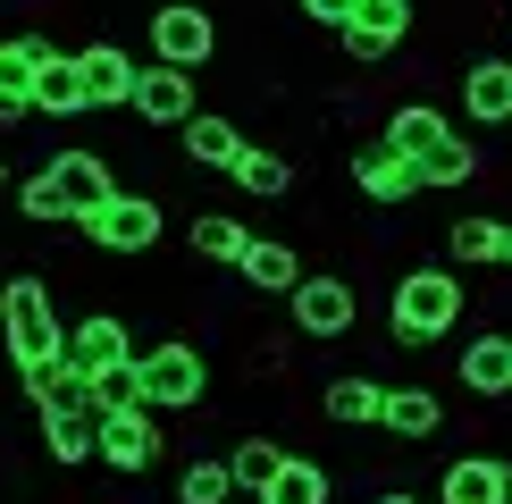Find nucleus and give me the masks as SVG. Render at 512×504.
Instances as JSON below:
<instances>
[{
    "instance_id": "nucleus-1",
    "label": "nucleus",
    "mask_w": 512,
    "mask_h": 504,
    "mask_svg": "<svg viewBox=\"0 0 512 504\" xmlns=\"http://www.w3.org/2000/svg\"><path fill=\"white\" fill-rule=\"evenodd\" d=\"M462 311H471V294H462V269L454 261H420V269H403V278L387 286V336L403 353L454 345Z\"/></svg>"
},
{
    "instance_id": "nucleus-2",
    "label": "nucleus",
    "mask_w": 512,
    "mask_h": 504,
    "mask_svg": "<svg viewBox=\"0 0 512 504\" xmlns=\"http://www.w3.org/2000/svg\"><path fill=\"white\" fill-rule=\"evenodd\" d=\"M59 345H68V320H59V303H51V278H34V269L0 278V353H9V370L17 378L51 370Z\"/></svg>"
},
{
    "instance_id": "nucleus-3",
    "label": "nucleus",
    "mask_w": 512,
    "mask_h": 504,
    "mask_svg": "<svg viewBox=\"0 0 512 504\" xmlns=\"http://www.w3.org/2000/svg\"><path fill=\"white\" fill-rule=\"evenodd\" d=\"M135 378H143V412L160 420H185L210 404V353L194 336H160L152 353H135Z\"/></svg>"
},
{
    "instance_id": "nucleus-4",
    "label": "nucleus",
    "mask_w": 512,
    "mask_h": 504,
    "mask_svg": "<svg viewBox=\"0 0 512 504\" xmlns=\"http://www.w3.org/2000/svg\"><path fill=\"white\" fill-rule=\"evenodd\" d=\"M160 227H168V210H160V194H135V185H118L110 202H93L76 219V236L101 252V261H143V252L160 244Z\"/></svg>"
},
{
    "instance_id": "nucleus-5",
    "label": "nucleus",
    "mask_w": 512,
    "mask_h": 504,
    "mask_svg": "<svg viewBox=\"0 0 512 504\" xmlns=\"http://www.w3.org/2000/svg\"><path fill=\"white\" fill-rule=\"evenodd\" d=\"M93 462H101V471H118V479H152L160 462H168V429H160V412H143V404L93 412Z\"/></svg>"
},
{
    "instance_id": "nucleus-6",
    "label": "nucleus",
    "mask_w": 512,
    "mask_h": 504,
    "mask_svg": "<svg viewBox=\"0 0 512 504\" xmlns=\"http://www.w3.org/2000/svg\"><path fill=\"white\" fill-rule=\"evenodd\" d=\"M286 320H294L303 345H336V336H353V320H361V286L336 278V269H303L294 294H286Z\"/></svg>"
},
{
    "instance_id": "nucleus-7",
    "label": "nucleus",
    "mask_w": 512,
    "mask_h": 504,
    "mask_svg": "<svg viewBox=\"0 0 512 504\" xmlns=\"http://www.w3.org/2000/svg\"><path fill=\"white\" fill-rule=\"evenodd\" d=\"M143 42H152V59H160V68L202 76L210 59H219V17H210L202 0H160V9L143 17Z\"/></svg>"
},
{
    "instance_id": "nucleus-8",
    "label": "nucleus",
    "mask_w": 512,
    "mask_h": 504,
    "mask_svg": "<svg viewBox=\"0 0 512 504\" xmlns=\"http://www.w3.org/2000/svg\"><path fill=\"white\" fill-rule=\"evenodd\" d=\"M194 110H202V93H194V76H185V68H160V59H143V68H135V93H126V118H135V126H152V135L168 126V135H177Z\"/></svg>"
},
{
    "instance_id": "nucleus-9",
    "label": "nucleus",
    "mask_w": 512,
    "mask_h": 504,
    "mask_svg": "<svg viewBox=\"0 0 512 504\" xmlns=\"http://www.w3.org/2000/svg\"><path fill=\"white\" fill-rule=\"evenodd\" d=\"M59 42L51 34H0V135H17V126H34V68L51 59Z\"/></svg>"
},
{
    "instance_id": "nucleus-10",
    "label": "nucleus",
    "mask_w": 512,
    "mask_h": 504,
    "mask_svg": "<svg viewBox=\"0 0 512 504\" xmlns=\"http://www.w3.org/2000/svg\"><path fill=\"white\" fill-rule=\"evenodd\" d=\"M59 362H68L84 387H93L101 370L135 362V336H126V320H118V311H84V320H68V345H59Z\"/></svg>"
},
{
    "instance_id": "nucleus-11",
    "label": "nucleus",
    "mask_w": 512,
    "mask_h": 504,
    "mask_svg": "<svg viewBox=\"0 0 512 504\" xmlns=\"http://www.w3.org/2000/svg\"><path fill=\"white\" fill-rule=\"evenodd\" d=\"M76 68H84V110H93V118H126V93H135L143 59L126 51V42L101 34V42H84V51H76Z\"/></svg>"
},
{
    "instance_id": "nucleus-12",
    "label": "nucleus",
    "mask_w": 512,
    "mask_h": 504,
    "mask_svg": "<svg viewBox=\"0 0 512 504\" xmlns=\"http://www.w3.org/2000/svg\"><path fill=\"white\" fill-rule=\"evenodd\" d=\"M429 504H512V454H496V446L454 454L437 471V496Z\"/></svg>"
},
{
    "instance_id": "nucleus-13",
    "label": "nucleus",
    "mask_w": 512,
    "mask_h": 504,
    "mask_svg": "<svg viewBox=\"0 0 512 504\" xmlns=\"http://www.w3.org/2000/svg\"><path fill=\"white\" fill-rule=\"evenodd\" d=\"M454 93H462V118H471V126H487V135L512 126V59L504 51H479L471 68L454 76Z\"/></svg>"
},
{
    "instance_id": "nucleus-14",
    "label": "nucleus",
    "mask_w": 512,
    "mask_h": 504,
    "mask_svg": "<svg viewBox=\"0 0 512 504\" xmlns=\"http://www.w3.org/2000/svg\"><path fill=\"white\" fill-rule=\"evenodd\" d=\"M454 387H471L479 404H512V328H487L454 353Z\"/></svg>"
},
{
    "instance_id": "nucleus-15",
    "label": "nucleus",
    "mask_w": 512,
    "mask_h": 504,
    "mask_svg": "<svg viewBox=\"0 0 512 504\" xmlns=\"http://www.w3.org/2000/svg\"><path fill=\"white\" fill-rule=\"evenodd\" d=\"M353 194L370 210H403V202H420V177H412V160L387 152V143H361L353 152Z\"/></svg>"
},
{
    "instance_id": "nucleus-16",
    "label": "nucleus",
    "mask_w": 512,
    "mask_h": 504,
    "mask_svg": "<svg viewBox=\"0 0 512 504\" xmlns=\"http://www.w3.org/2000/svg\"><path fill=\"white\" fill-rule=\"evenodd\" d=\"M378 404H387V378H370V370H336L319 387V420L328 429H378Z\"/></svg>"
},
{
    "instance_id": "nucleus-17",
    "label": "nucleus",
    "mask_w": 512,
    "mask_h": 504,
    "mask_svg": "<svg viewBox=\"0 0 512 504\" xmlns=\"http://www.w3.org/2000/svg\"><path fill=\"white\" fill-rule=\"evenodd\" d=\"M378 429H387L395 446H429V437L445 429V395H437V387H387Z\"/></svg>"
},
{
    "instance_id": "nucleus-18",
    "label": "nucleus",
    "mask_w": 512,
    "mask_h": 504,
    "mask_svg": "<svg viewBox=\"0 0 512 504\" xmlns=\"http://www.w3.org/2000/svg\"><path fill=\"white\" fill-rule=\"evenodd\" d=\"M437 135H454V118H445V110H437L429 93H412V101H395V110H387V126H378V143H387L395 160H420V152H429Z\"/></svg>"
},
{
    "instance_id": "nucleus-19",
    "label": "nucleus",
    "mask_w": 512,
    "mask_h": 504,
    "mask_svg": "<svg viewBox=\"0 0 512 504\" xmlns=\"http://www.w3.org/2000/svg\"><path fill=\"white\" fill-rule=\"evenodd\" d=\"M42 168H51V177L68 185L76 219H84V210H93V202H110V194H118V168H110V152H84V143H68V152H51Z\"/></svg>"
},
{
    "instance_id": "nucleus-20",
    "label": "nucleus",
    "mask_w": 512,
    "mask_h": 504,
    "mask_svg": "<svg viewBox=\"0 0 512 504\" xmlns=\"http://www.w3.org/2000/svg\"><path fill=\"white\" fill-rule=\"evenodd\" d=\"M177 143H185V160H194V168H219V177H227L236 152H244V126L227 118V110H194V118L177 126Z\"/></svg>"
},
{
    "instance_id": "nucleus-21",
    "label": "nucleus",
    "mask_w": 512,
    "mask_h": 504,
    "mask_svg": "<svg viewBox=\"0 0 512 504\" xmlns=\"http://www.w3.org/2000/svg\"><path fill=\"white\" fill-rule=\"evenodd\" d=\"M236 278H244L252 294H294V278H303V252H294L286 236H252V244L236 252Z\"/></svg>"
},
{
    "instance_id": "nucleus-22",
    "label": "nucleus",
    "mask_w": 512,
    "mask_h": 504,
    "mask_svg": "<svg viewBox=\"0 0 512 504\" xmlns=\"http://www.w3.org/2000/svg\"><path fill=\"white\" fill-rule=\"evenodd\" d=\"M412 177H420V194H454V185H471V177H479V143L454 126V135H437L429 152L412 160Z\"/></svg>"
},
{
    "instance_id": "nucleus-23",
    "label": "nucleus",
    "mask_w": 512,
    "mask_h": 504,
    "mask_svg": "<svg viewBox=\"0 0 512 504\" xmlns=\"http://www.w3.org/2000/svg\"><path fill=\"white\" fill-rule=\"evenodd\" d=\"M34 118H93L84 110V68H76V51H51L34 68Z\"/></svg>"
},
{
    "instance_id": "nucleus-24",
    "label": "nucleus",
    "mask_w": 512,
    "mask_h": 504,
    "mask_svg": "<svg viewBox=\"0 0 512 504\" xmlns=\"http://www.w3.org/2000/svg\"><path fill=\"white\" fill-rule=\"evenodd\" d=\"M252 244V227L236 210H194V227H185V252H194L202 269H236V252Z\"/></svg>"
},
{
    "instance_id": "nucleus-25",
    "label": "nucleus",
    "mask_w": 512,
    "mask_h": 504,
    "mask_svg": "<svg viewBox=\"0 0 512 504\" xmlns=\"http://www.w3.org/2000/svg\"><path fill=\"white\" fill-rule=\"evenodd\" d=\"M42 454H51L59 471H84V462H93V404H51L42 412Z\"/></svg>"
},
{
    "instance_id": "nucleus-26",
    "label": "nucleus",
    "mask_w": 512,
    "mask_h": 504,
    "mask_svg": "<svg viewBox=\"0 0 512 504\" xmlns=\"http://www.w3.org/2000/svg\"><path fill=\"white\" fill-rule=\"evenodd\" d=\"M227 177H236V185H244L252 202H286L294 185H303V168H294L286 152H269V143H244V152H236V168H227Z\"/></svg>"
},
{
    "instance_id": "nucleus-27",
    "label": "nucleus",
    "mask_w": 512,
    "mask_h": 504,
    "mask_svg": "<svg viewBox=\"0 0 512 504\" xmlns=\"http://www.w3.org/2000/svg\"><path fill=\"white\" fill-rule=\"evenodd\" d=\"M504 227H512V219L462 210V219L445 227V252H454V269H504Z\"/></svg>"
},
{
    "instance_id": "nucleus-28",
    "label": "nucleus",
    "mask_w": 512,
    "mask_h": 504,
    "mask_svg": "<svg viewBox=\"0 0 512 504\" xmlns=\"http://www.w3.org/2000/svg\"><path fill=\"white\" fill-rule=\"evenodd\" d=\"M328 496H336L328 462H319V454H294V446H286V462H277V479H269V488L252 496V504H328Z\"/></svg>"
},
{
    "instance_id": "nucleus-29",
    "label": "nucleus",
    "mask_w": 512,
    "mask_h": 504,
    "mask_svg": "<svg viewBox=\"0 0 512 504\" xmlns=\"http://www.w3.org/2000/svg\"><path fill=\"white\" fill-rule=\"evenodd\" d=\"M277 462H286V446H277L269 429H244L236 446H227V479H236V496H261L277 479Z\"/></svg>"
},
{
    "instance_id": "nucleus-30",
    "label": "nucleus",
    "mask_w": 512,
    "mask_h": 504,
    "mask_svg": "<svg viewBox=\"0 0 512 504\" xmlns=\"http://www.w3.org/2000/svg\"><path fill=\"white\" fill-rule=\"evenodd\" d=\"M9 194H17V219H26V227H76V202H68V185H59L51 168H34V177H17Z\"/></svg>"
},
{
    "instance_id": "nucleus-31",
    "label": "nucleus",
    "mask_w": 512,
    "mask_h": 504,
    "mask_svg": "<svg viewBox=\"0 0 512 504\" xmlns=\"http://www.w3.org/2000/svg\"><path fill=\"white\" fill-rule=\"evenodd\" d=\"M345 26H353V34H378V42H395V51H403V34L420 26V0H353Z\"/></svg>"
},
{
    "instance_id": "nucleus-32",
    "label": "nucleus",
    "mask_w": 512,
    "mask_h": 504,
    "mask_svg": "<svg viewBox=\"0 0 512 504\" xmlns=\"http://www.w3.org/2000/svg\"><path fill=\"white\" fill-rule=\"evenodd\" d=\"M177 504H236V479H227V454H194L177 471Z\"/></svg>"
},
{
    "instance_id": "nucleus-33",
    "label": "nucleus",
    "mask_w": 512,
    "mask_h": 504,
    "mask_svg": "<svg viewBox=\"0 0 512 504\" xmlns=\"http://www.w3.org/2000/svg\"><path fill=\"white\" fill-rule=\"evenodd\" d=\"M84 404H93V412H118V404H143V378H135V362H118V370H101L93 387H84Z\"/></svg>"
},
{
    "instance_id": "nucleus-34",
    "label": "nucleus",
    "mask_w": 512,
    "mask_h": 504,
    "mask_svg": "<svg viewBox=\"0 0 512 504\" xmlns=\"http://www.w3.org/2000/svg\"><path fill=\"white\" fill-rule=\"evenodd\" d=\"M336 42H345V59H353V68H387V59H395V42H378V34H353V26H336Z\"/></svg>"
},
{
    "instance_id": "nucleus-35",
    "label": "nucleus",
    "mask_w": 512,
    "mask_h": 504,
    "mask_svg": "<svg viewBox=\"0 0 512 504\" xmlns=\"http://www.w3.org/2000/svg\"><path fill=\"white\" fill-rule=\"evenodd\" d=\"M294 9H303L311 26H345V17H353V0H294Z\"/></svg>"
},
{
    "instance_id": "nucleus-36",
    "label": "nucleus",
    "mask_w": 512,
    "mask_h": 504,
    "mask_svg": "<svg viewBox=\"0 0 512 504\" xmlns=\"http://www.w3.org/2000/svg\"><path fill=\"white\" fill-rule=\"evenodd\" d=\"M370 504H429V496H420V488H378Z\"/></svg>"
},
{
    "instance_id": "nucleus-37",
    "label": "nucleus",
    "mask_w": 512,
    "mask_h": 504,
    "mask_svg": "<svg viewBox=\"0 0 512 504\" xmlns=\"http://www.w3.org/2000/svg\"><path fill=\"white\" fill-rule=\"evenodd\" d=\"M9 185H17V168H9V152H0V194H9Z\"/></svg>"
},
{
    "instance_id": "nucleus-38",
    "label": "nucleus",
    "mask_w": 512,
    "mask_h": 504,
    "mask_svg": "<svg viewBox=\"0 0 512 504\" xmlns=\"http://www.w3.org/2000/svg\"><path fill=\"white\" fill-rule=\"evenodd\" d=\"M504 269H512V227H504Z\"/></svg>"
},
{
    "instance_id": "nucleus-39",
    "label": "nucleus",
    "mask_w": 512,
    "mask_h": 504,
    "mask_svg": "<svg viewBox=\"0 0 512 504\" xmlns=\"http://www.w3.org/2000/svg\"><path fill=\"white\" fill-rule=\"evenodd\" d=\"M236 504H252V496H236Z\"/></svg>"
}]
</instances>
